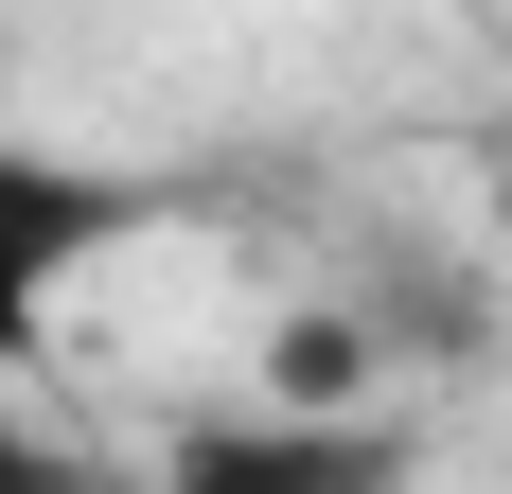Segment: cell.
Segmentation results:
<instances>
[{"mask_svg":"<svg viewBox=\"0 0 512 494\" xmlns=\"http://www.w3.org/2000/svg\"><path fill=\"white\" fill-rule=\"evenodd\" d=\"M142 212H159L142 177H106V159H71V142H18V124H0V371L53 336V300L89 283V265L142 230Z\"/></svg>","mask_w":512,"mask_h":494,"instance_id":"obj_1","label":"cell"},{"mask_svg":"<svg viewBox=\"0 0 512 494\" xmlns=\"http://www.w3.org/2000/svg\"><path fill=\"white\" fill-rule=\"evenodd\" d=\"M0 494H89V477H71V459H53L36 424H18V406H0Z\"/></svg>","mask_w":512,"mask_h":494,"instance_id":"obj_4","label":"cell"},{"mask_svg":"<svg viewBox=\"0 0 512 494\" xmlns=\"http://www.w3.org/2000/svg\"><path fill=\"white\" fill-rule=\"evenodd\" d=\"M371 389V336L354 318H283V353H265V406H354Z\"/></svg>","mask_w":512,"mask_h":494,"instance_id":"obj_3","label":"cell"},{"mask_svg":"<svg viewBox=\"0 0 512 494\" xmlns=\"http://www.w3.org/2000/svg\"><path fill=\"white\" fill-rule=\"evenodd\" d=\"M159 494H407V424L371 406H212L159 442Z\"/></svg>","mask_w":512,"mask_h":494,"instance_id":"obj_2","label":"cell"}]
</instances>
